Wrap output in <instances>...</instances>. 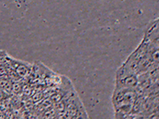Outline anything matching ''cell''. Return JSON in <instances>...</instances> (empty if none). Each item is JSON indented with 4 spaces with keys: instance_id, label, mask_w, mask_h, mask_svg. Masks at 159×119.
<instances>
[{
    "instance_id": "cell-5",
    "label": "cell",
    "mask_w": 159,
    "mask_h": 119,
    "mask_svg": "<svg viewBox=\"0 0 159 119\" xmlns=\"http://www.w3.org/2000/svg\"><path fill=\"white\" fill-rule=\"evenodd\" d=\"M7 55L5 52H2L0 51V65L4 64L7 62Z\"/></svg>"
},
{
    "instance_id": "cell-2",
    "label": "cell",
    "mask_w": 159,
    "mask_h": 119,
    "mask_svg": "<svg viewBox=\"0 0 159 119\" xmlns=\"http://www.w3.org/2000/svg\"><path fill=\"white\" fill-rule=\"evenodd\" d=\"M138 85H139L138 75L128 70L123 65L119 67L116 72L115 88L137 89Z\"/></svg>"
},
{
    "instance_id": "cell-1",
    "label": "cell",
    "mask_w": 159,
    "mask_h": 119,
    "mask_svg": "<svg viewBox=\"0 0 159 119\" xmlns=\"http://www.w3.org/2000/svg\"><path fill=\"white\" fill-rule=\"evenodd\" d=\"M137 89L115 88L112 96V104L115 110V117H130L134 103L138 96Z\"/></svg>"
},
{
    "instance_id": "cell-3",
    "label": "cell",
    "mask_w": 159,
    "mask_h": 119,
    "mask_svg": "<svg viewBox=\"0 0 159 119\" xmlns=\"http://www.w3.org/2000/svg\"><path fill=\"white\" fill-rule=\"evenodd\" d=\"M143 40L148 42H157L159 41V30H158V19L153 20L147 27Z\"/></svg>"
},
{
    "instance_id": "cell-4",
    "label": "cell",
    "mask_w": 159,
    "mask_h": 119,
    "mask_svg": "<svg viewBox=\"0 0 159 119\" xmlns=\"http://www.w3.org/2000/svg\"><path fill=\"white\" fill-rule=\"evenodd\" d=\"M124 68H126L128 70H129L132 73L139 75V61L135 60L134 57L129 55V58L126 60V61L124 62V64H122Z\"/></svg>"
}]
</instances>
